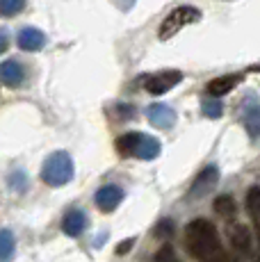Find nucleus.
Masks as SVG:
<instances>
[{
  "instance_id": "obj_20",
  "label": "nucleus",
  "mask_w": 260,
  "mask_h": 262,
  "mask_svg": "<svg viewBox=\"0 0 260 262\" xmlns=\"http://www.w3.org/2000/svg\"><path fill=\"white\" fill-rule=\"evenodd\" d=\"M156 262H178V255H176V251H174V246L164 244L156 253Z\"/></svg>"
},
{
  "instance_id": "obj_22",
  "label": "nucleus",
  "mask_w": 260,
  "mask_h": 262,
  "mask_svg": "<svg viewBox=\"0 0 260 262\" xmlns=\"http://www.w3.org/2000/svg\"><path fill=\"white\" fill-rule=\"evenodd\" d=\"M133 244H135V239H126V242H121V244L117 246V255H126L130 249H133Z\"/></svg>"
},
{
  "instance_id": "obj_15",
  "label": "nucleus",
  "mask_w": 260,
  "mask_h": 262,
  "mask_svg": "<svg viewBox=\"0 0 260 262\" xmlns=\"http://www.w3.org/2000/svg\"><path fill=\"white\" fill-rule=\"evenodd\" d=\"M212 210H214V212H217L219 216H226V219H231V216L237 212V205H235L233 196L224 194V196H217V199H214Z\"/></svg>"
},
{
  "instance_id": "obj_18",
  "label": "nucleus",
  "mask_w": 260,
  "mask_h": 262,
  "mask_svg": "<svg viewBox=\"0 0 260 262\" xmlns=\"http://www.w3.org/2000/svg\"><path fill=\"white\" fill-rule=\"evenodd\" d=\"M0 9H3V16H14L26 9V0H0Z\"/></svg>"
},
{
  "instance_id": "obj_14",
  "label": "nucleus",
  "mask_w": 260,
  "mask_h": 262,
  "mask_svg": "<svg viewBox=\"0 0 260 262\" xmlns=\"http://www.w3.org/2000/svg\"><path fill=\"white\" fill-rule=\"evenodd\" d=\"M237 82H242V75H222V78H214V80H210V84H208V94L219 98V96L235 89Z\"/></svg>"
},
{
  "instance_id": "obj_9",
  "label": "nucleus",
  "mask_w": 260,
  "mask_h": 262,
  "mask_svg": "<svg viewBox=\"0 0 260 262\" xmlns=\"http://www.w3.org/2000/svg\"><path fill=\"white\" fill-rule=\"evenodd\" d=\"M228 235H231V244H233L235 253L247 258V255L251 253V230L242 224H235V226H231Z\"/></svg>"
},
{
  "instance_id": "obj_16",
  "label": "nucleus",
  "mask_w": 260,
  "mask_h": 262,
  "mask_svg": "<svg viewBox=\"0 0 260 262\" xmlns=\"http://www.w3.org/2000/svg\"><path fill=\"white\" fill-rule=\"evenodd\" d=\"M201 112L206 114L208 119H219L224 114V105H222V100H217L212 96V98H206L201 103Z\"/></svg>"
},
{
  "instance_id": "obj_21",
  "label": "nucleus",
  "mask_w": 260,
  "mask_h": 262,
  "mask_svg": "<svg viewBox=\"0 0 260 262\" xmlns=\"http://www.w3.org/2000/svg\"><path fill=\"white\" fill-rule=\"evenodd\" d=\"M174 235V224L171 221H162L158 226V237H171Z\"/></svg>"
},
{
  "instance_id": "obj_11",
  "label": "nucleus",
  "mask_w": 260,
  "mask_h": 262,
  "mask_svg": "<svg viewBox=\"0 0 260 262\" xmlns=\"http://www.w3.org/2000/svg\"><path fill=\"white\" fill-rule=\"evenodd\" d=\"M44 43H46V37H44L41 30L23 28L21 32H18V46H21L23 50H28V53H32V50H41Z\"/></svg>"
},
{
  "instance_id": "obj_24",
  "label": "nucleus",
  "mask_w": 260,
  "mask_h": 262,
  "mask_svg": "<svg viewBox=\"0 0 260 262\" xmlns=\"http://www.w3.org/2000/svg\"><path fill=\"white\" fill-rule=\"evenodd\" d=\"M0 41H3V46H0V48L7 50V34H5V30H3V39H0Z\"/></svg>"
},
{
  "instance_id": "obj_23",
  "label": "nucleus",
  "mask_w": 260,
  "mask_h": 262,
  "mask_svg": "<svg viewBox=\"0 0 260 262\" xmlns=\"http://www.w3.org/2000/svg\"><path fill=\"white\" fill-rule=\"evenodd\" d=\"M208 262H237V260H235L231 253H226V251H222V253H219V255H214V258H210Z\"/></svg>"
},
{
  "instance_id": "obj_4",
  "label": "nucleus",
  "mask_w": 260,
  "mask_h": 262,
  "mask_svg": "<svg viewBox=\"0 0 260 262\" xmlns=\"http://www.w3.org/2000/svg\"><path fill=\"white\" fill-rule=\"evenodd\" d=\"M199 18H201V12H199L197 7H192V5H181V7L171 9V14L160 25V32H158L160 39L167 41V39H171L181 28H185V25H189V23H197Z\"/></svg>"
},
{
  "instance_id": "obj_17",
  "label": "nucleus",
  "mask_w": 260,
  "mask_h": 262,
  "mask_svg": "<svg viewBox=\"0 0 260 262\" xmlns=\"http://www.w3.org/2000/svg\"><path fill=\"white\" fill-rule=\"evenodd\" d=\"M12 253H14V237L9 230H3V235H0V258H3V262L12 258Z\"/></svg>"
},
{
  "instance_id": "obj_12",
  "label": "nucleus",
  "mask_w": 260,
  "mask_h": 262,
  "mask_svg": "<svg viewBox=\"0 0 260 262\" xmlns=\"http://www.w3.org/2000/svg\"><path fill=\"white\" fill-rule=\"evenodd\" d=\"M217 178H219V171L217 167H208V169H203L201 173H199V178H197V183H194V187L192 191H189V196H201V194H206V191H210L214 187V183H217Z\"/></svg>"
},
{
  "instance_id": "obj_2",
  "label": "nucleus",
  "mask_w": 260,
  "mask_h": 262,
  "mask_svg": "<svg viewBox=\"0 0 260 262\" xmlns=\"http://www.w3.org/2000/svg\"><path fill=\"white\" fill-rule=\"evenodd\" d=\"M117 150L126 158L139 160H156L160 155V142L151 135L142 133H126L117 139Z\"/></svg>"
},
{
  "instance_id": "obj_7",
  "label": "nucleus",
  "mask_w": 260,
  "mask_h": 262,
  "mask_svg": "<svg viewBox=\"0 0 260 262\" xmlns=\"http://www.w3.org/2000/svg\"><path fill=\"white\" fill-rule=\"evenodd\" d=\"M94 199H96V205L101 212H112V210H117L119 205H121L123 191H121V187H117V185H105V187L96 191Z\"/></svg>"
},
{
  "instance_id": "obj_13",
  "label": "nucleus",
  "mask_w": 260,
  "mask_h": 262,
  "mask_svg": "<svg viewBox=\"0 0 260 262\" xmlns=\"http://www.w3.org/2000/svg\"><path fill=\"white\" fill-rule=\"evenodd\" d=\"M84 226H87V216H84V212H80V210H71L62 221V230L69 237H78L84 230Z\"/></svg>"
},
{
  "instance_id": "obj_1",
  "label": "nucleus",
  "mask_w": 260,
  "mask_h": 262,
  "mask_svg": "<svg viewBox=\"0 0 260 262\" xmlns=\"http://www.w3.org/2000/svg\"><path fill=\"white\" fill-rule=\"evenodd\" d=\"M185 244H187V251L192 253V258L201 262H208L210 258H214L224 251L217 228L208 219H194L185 228Z\"/></svg>"
},
{
  "instance_id": "obj_3",
  "label": "nucleus",
  "mask_w": 260,
  "mask_h": 262,
  "mask_svg": "<svg viewBox=\"0 0 260 262\" xmlns=\"http://www.w3.org/2000/svg\"><path fill=\"white\" fill-rule=\"evenodd\" d=\"M41 178H44V183L51 185V187H64V185L73 178V160H71V155L64 153V150L53 153L51 158L44 162Z\"/></svg>"
},
{
  "instance_id": "obj_8",
  "label": "nucleus",
  "mask_w": 260,
  "mask_h": 262,
  "mask_svg": "<svg viewBox=\"0 0 260 262\" xmlns=\"http://www.w3.org/2000/svg\"><path fill=\"white\" fill-rule=\"evenodd\" d=\"M146 117L151 121V125H156L160 130H169L174 123H176V112H174L169 105L164 103H156L146 110Z\"/></svg>"
},
{
  "instance_id": "obj_19",
  "label": "nucleus",
  "mask_w": 260,
  "mask_h": 262,
  "mask_svg": "<svg viewBox=\"0 0 260 262\" xmlns=\"http://www.w3.org/2000/svg\"><path fill=\"white\" fill-rule=\"evenodd\" d=\"M247 210H249V214H253L260 210V187L258 185L247 191Z\"/></svg>"
},
{
  "instance_id": "obj_10",
  "label": "nucleus",
  "mask_w": 260,
  "mask_h": 262,
  "mask_svg": "<svg viewBox=\"0 0 260 262\" xmlns=\"http://www.w3.org/2000/svg\"><path fill=\"white\" fill-rule=\"evenodd\" d=\"M0 75H3V84H5V87H21L23 80H26L23 64L16 62V59H5L3 67H0Z\"/></svg>"
},
{
  "instance_id": "obj_5",
  "label": "nucleus",
  "mask_w": 260,
  "mask_h": 262,
  "mask_svg": "<svg viewBox=\"0 0 260 262\" xmlns=\"http://www.w3.org/2000/svg\"><path fill=\"white\" fill-rule=\"evenodd\" d=\"M240 117H242V123H244V128H247L249 137L258 139L260 137V100L256 96H247V98H244Z\"/></svg>"
},
{
  "instance_id": "obj_6",
  "label": "nucleus",
  "mask_w": 260,
  "mask_h": 262,
  "mask_svg": "<svg viewBox=\"0 0 260 262\" xmlns=\"http://www.w3.org/2000/svg\"><path fill=\"white\" fill-rule=\"evenodd\" d=\"M183 80V73L181 71H162V73H156V75H148L146 78V92L153 94V96H160V94H167L169 89H174L178 82Z\"/></svg>"
}]
</instances>
